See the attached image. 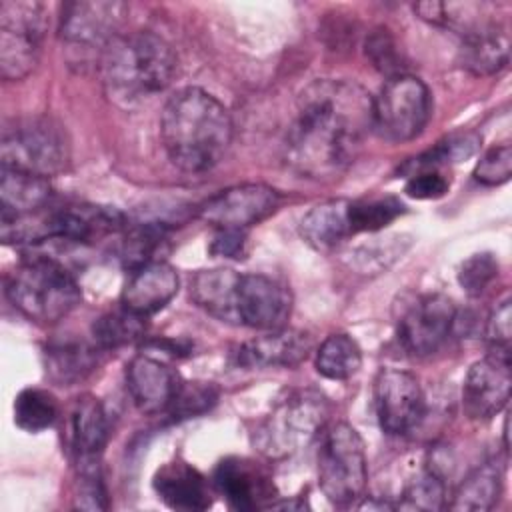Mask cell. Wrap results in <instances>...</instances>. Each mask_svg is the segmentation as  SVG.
I'll list each match as a JSON object with an SVG mask.
<instances>
[{"label": "cell", "instance_id": "6da1fadb", "mask_svg": "<svg viewBox=\"0 0 512 512\" xmlns=\"http://www.w3.org/2000/svg\"><path fill=\"white\" fill-rule=\"evenodd\" d=\"M372 132V96L352 80H314L296 104L284 140V160L300 176L342 174Z\"/></svg>", "mask_w": 512, "mask_h": 512}, {"label": "cell", "instance_id": "7a4b0ae2", "mask_svg": "<svg viewBox=\"0 0 512 512\" xmlns=\"http://www.w3.org/2000/svg\"><path fill=\"white\" fill-rule=\"evenodd\" d=\"M160 138L174 166L184 172H204L224 158L232 142V120L218 98L190 86L164 104Z\"/></svg>", "mask_w": 512, "mask_h": 512}, {"label": "cell", "instance_id": "3957f363", "mask_svg": "<svg viewBox=\"0 0 512 512\" xmlns=\"http://www.w3.org/2000/svg\"><path fill=\"white\" fill-rule=\"evenodd\" d=\"M176 68L172 46L144 30L114 38L98 62L106 96L122 108L160 94L172 82Z\"/></svg>", "mask_w": 512, "mask_h": 512}, {"label": "cell", "instance_id": "277c9868", "mask_svg": "<svg viewBox=\"0 0 512 512\" xmlns=\"http://www.w3.org/2000/svg\"><path fill=\"white\" fill-rule=\"evenodd\" d=\"M6 296L26 318L54 324L80 304V288L64 266L50 258H32L6 278Z\"/></svg>", "mask_w": 512, "mask_h": 512}, {"label": "cell", "instance_id": "5b68a950", "mask_svg": "<svg viewBox=\"0 0 512 512\" xmlns=\"http://www.w3.org/2000/svg\"><path fill=\"white\" fill-rule=\"evenodd\" d=\"M328 416L326 398L314 390H294L280 398L252 432V444L268 458H286L306 448Z\"/></svg>", "mask_w": 512, "mask_h": 512}, {"label": "cell", "instance_id": "8992f818", "mask_svg": "<svg viewBox=\"0 0 512 512\" xmlns=\"http://www.w3.org/2000/svg\"><path fill=\"white\" fill-rule=\"evenodd\" d=\"M368 482L364 440L346 422L332 424L318 450V484L336 506H350L362 498Z\"/></svg>", "mask_w": 512, "mask_h": 512}, {"label": "cell", "instance_id": "52a82bcc", "mask_svg": "<svg viewBox=\"0 0 512 512\" xmlns=\"http://www.w3.org/2000/svg\"><path fill=\"white\" fill-rule=\"evenodd\" d=\"M70 148L58 124L46 118H28L4 130L2 168H12L42 178L64 172Z\"/></svg>", "mask_w": 512, "mask_h": 512}, {"label": "cell", "instance_id": "ba28073f", "mask_svg": "<svg viewBox=\"0 0 512 512\" xmlns=\"http://www.w3.org/2000/svg\"><path fill=\"white\" fill-rule=\"evenodd\" d=\"M430 114V90L412 74L388 78L372 98V130L388 142L414 140L426 128Z\"/></svg>", "mask_w": 512, "mask_h": 512}, {"label": "cell", "instance_id": "9c48e42d", "mask_svg": "<svg viewBox=\"0 0 512 512\" xmlns=\"http://www.w3.org/2000/svg\"><path fill=\"white\" fill-rule=\"evenodd\" d=\"M124 2H66L60 14V40L72 64L98 62L104 50L120 36L126 16Z\"/></svg>", "mask_w": 512, "mask_h": 512}, {"label": "cell", "instance_id": "30bf717a", "mask_svg": "<svg viewBox=\"0 0 512 512\" xmlns=\"http://www.w3.org/2000/svg\"><path fill=\"white\" fill-rule=\"evenodd\" d=\"M46 26L42 2H0V74L4 80H22L36 68Z\"/></svg>", "mask_w": 512, "mask_h": 512}, {"label": "cell", "instance_id": "8fae6325", "mask_svg": "<svg viewBox=\"0 0 512 512\" xmlns=\"http://www.w3.org/2000/svg\"><path fill=\"white\" fill-rule=\"evenodd\" d=\"M280 200V192L268 184H236L202 202L198 216L216 230H246L268 218Z\"/></svg>", "mask_w": 512, "mask_h": 512}, {"label": "cell", "instance_id": "7c38bea8", "mask_svg": "<svg viewBox=\"0 0 512 512\" xmlns=\"http://www.w3.org/2000/svg\"><path fill=\"white\" fill-rule=\"evenodd\" d=\"M456 322V306L444 294L416 296L398 318V340L412 356L436 352L450 336Z\"/></svg>", "mask_w": 512, "mask_h": 512}, {"label": "cell", "instance_id": "4fadbf2b", "mask_svg": "<svg viewBox=\"0 0 512 512\" xmlns=\"http://www.w3.org/2000/svg\"><path fill=\"white\" fill-rule=\"evenodd\" d=\"M374 408L386 434L412 432L424 418V394L418 378L400 368H382L374 380Z\"/></svg>", "mask_w": 512, "mask_h": 512}, {"label": "cell", "instance_id": "5bb4252c", "mask_svg": "<svg viewBox=\"0 0 512 512\" xmlns=\"http://www.w3.org/2000/svg\"><path fill=\"white\" fill-rule=\"evenodd\" d=\"M510 354L490 352L470 366L462 386L464 412L474 420L496 416L510 400Z\"/></svg>", "mask_w": 512, "mask_h": 512}, {"label": "cell", "instance_id": "9a60e30c", "mask_svg": "<svg viewBox=\"0 0 512 512\" xmlns=\"http://www.w3.org/2000/svg\"><path fill=\"white\" fill-rule=\"evenodd\" d=\"M292 308L290 290L266 274H240L238 324L256 330L284 328Z\"/></svg>", "mask_w": 512, "mask_h": 512}, {"label": "cell", "instance_id": "2e32d148", "mask_svg": "<svg viewBox=\"0 0 512 512\" xmlns=\"http://www.w3.org/2000/svg\"><path fill=\"white\" fill-rule=\"evenodd\" d=\"M214 488L234 510H256L274 498L270 474L254 460L230 456L214 470Z\"/></svg>", "mask_w": 512, "mask_h": 512}, {"label": "cell", "instance_id": "e0dca14e", "mask_svg": "<svg viewBox=\"0 0 512 512\" xmlns=\"http://www.w3.org/2000/svg\"><path fill=\"white\" fill-rule=\"evenodd\" d=\"M180 384V376L174 368L148 354L134 356L126 368L128 394L144 414L168 410Z\"/></svg>", "mask_w": 512, "mask_h": 512}, {"label": "cell", "instance_id": "ac0fdd59", "mask_svg": "<svg viewBox=\"0 0 512 512\" xmlns=\"http://www.w3.org/2000/svg\"><path fill=\"white\" fill-rule=\"evenodd\" d=\"M310 350L312 340L306 332L278 328L244 342L236 350V362L246 368H292L306 360Z\"/></svg>", "mask_w": 512, "mask_h": 512}, {"label": "cell", "instance_id": "d6986e66", "mask_svg": "<svg viewBox=\"0 0 512 512\" xmlns=\"http://www.w3.org/2000/svg\"><path fill=\"white\" fill-rule=\"evenodd\" d=\"M178 284V272L170 264L162 260L142 264L130 272L122 290V308L144 318L152 316L176 296Z\"/></svg>", "mask_w": 512, "mask_h": 512}, {"label": "cell", "instance_id": "ffe728a7", "mask_svg": "<svg viewBox=\"0 0 512 512\" xmlns=\"http://www.w3.org/2000/svg\"><path fill=\"white\" fill-rule=\"evenodd\" d=\"M240 274L230 268L198 270L190 278V298L210 316L238 324Z\"/></svg>", "mask_w": 512, "mask_h": 512}, {"label": "cell", "instance_id": "44dd1931", "mask_svg": "<svg viewBox=\"0 0 512 512\" xmlns=\"http://www.w3.org/2000/svg\"><path fill=\"white\" fill-rule=\"evenodd\" d=\"M154 490L176 510H206L212 504L206 478L186 462L164 464L154 476Z\"/></svg>", "mask_w": 512, "mask_h": 512}, {"label": "cell", "instance_id": "7402d4cb", "mask_svg": "<svg viewBox=\"0 0 512 512\" xmlns=\"http://www.w3.org/2000/svg\"><path fill=\"white\" fill-rule=\"evenodd\" d=\"M510 40L506 30L498 24H486L466 36L458 48V62L464 70L476 76H490L508 64Z\"/></svg>", "mask_w": 512, "mask_h": 512}, {"label": "cell", "instance_id": "603a6c76", "mask_svg": "<svg viewBox=\"0 0 512 512\" xmlns=\"http://www.w3.org/2000/svg\"><path fill=\"white\" fill-rule=\"evenodd\" d=\"M350 200L334 198L308 210L300 222V234L314 250L330 252L342 240L352 236L348 220Z\"/></svg>", "mask_w": 512, "mask_h": 512}, {"label": "cell", "instance_id": "cb8c5ba5", "mask_svg": "<svg viewBox=\"0 0 512 512\" xmlns=\"http://www.w3.org/2000/svg\"><path fill=\"white\" fill-rule=\"evenodd\" d=\"M70 442L82 460H98L108 442V416L94 396H82L74 404L70 420Z\"/></svg>", "mask_w": 512, "mask_h": 512}, {"label": "cell", "instance_id": "d4e9b609", "mask_svg": "<svg viewBox=\"0 0 512 512\" xmlns=\"http://www.w3.org/2000/svg\"><path fill=\"white\" fill-rule=\"evenodd\" d=\"M52 198L48 178L2 168L0 180V206L2 216H22L46 208Z\"/></svg>", "mask_w": 512, "mask_h": 512}, {"label": "cell", "instance_id": "484cf974", "mask_svg": "<svg viewBox=\"0 0 512 512\" xmlns=\"http://www.w3.org/2000/svg\"><path fill=\"white\" fill-rule=\"evenodd\" d=\"M502 492V472L494 462H486L474 468L462 484L456 488L450 508L464 512L490 510Z\"/></svg>", "mask_w": 512, "mask_h": 512}, {"label": "cell", "instance_id": "4316f807", "mask_svg": "<svg viewBox=\"0 0 512 512\" xmlns=\"http://www.w3.org/2000/svg\"><path fill=\"white\" fill-rule=\"evenodd\" d=\"M316 370L328 380H348L360 370L362 352L348 334H330L316 350Z\"/></svg>", "mask_w": 512, "mask_h": 512}, {"label": "cell", "instance_id": "83f0119b", "mask_svg": "<svg viewBox=\"0 0 512 512\" xmlns=\"http://www.w3.org/2000/svg\"><path fill=\"white\" fill-rule=\"evenodd\" d=\"M46 370L58 382H74L94 366V350L84 342H56L46 350Z\"/></svg>", "mask_w": 512, "mask_h": 512}, {"label": "cell", "instance_id": "f1b7e54d", "mask_svg": "<svg viewBox=\"0 0 512 512\" xmlns=\"http://www.w3.org/2000/svg\"><path fill=\"white\" fill-rule=\"evenodd\" d=\"M58 418L56 398L42 388H24L14 398V422L26 432H42Z\"/></svg>", "mask_w": 512, "mask_h": 512}, {"label": "cell", "instance_id": "f546056e", "mask_svg": "<svg viewBox=\"0 0 512 512\" xmlns=\"http://www.w3.org/2000/svg\"><path fill=\"white\" fill-rule=\"evenodd\" d=\"M144 316H138L126 308L100 316L92 326V336L98 348L114 350L126 346L144 334Z\"/></svg>", "mask_w": 512, "mask_h": 512}, {"label": "cell", "instance_id": "4dcf8cb0", "mask_svg": "<svg viewBox=\"0 0 512 512\" xmlns=\"http://www.w3.org/2000/svg\"><path fill=\"white\" fill-rule=\"evenodd\" d=\"M400 214H404V204L394 196L354 200V202L350 200L348 204V220H350L352 234L382 230Z\"/></svg>", "mask_w": 512, "mask_h": 512}, {"label": "cell", "instance_id": "1f68e13d", "mask_svg": "<svg viewBox=\"0 0 512 512\" xmlns=\"http://www.w3.org/2000/svg\"><path fill=\"white\" fill-rule=\"evenodd\" d=\"M446 506V482L444 476L426 468L418 476H414L404 492L396 508L400 510H440Z\"/></svg>", "mask_w": 512, "mask_h": 512}, {"label": "cell", "instance_id": "d6a6232c", "mask_svg": "<svg viewBox=\"0 0 512 512\" xmlns=\"http://www.w3.org/2000/svg\"><path fill=\"white\" fill-rule=\"evenodd\" d=\"M216 400L218 390L210 382H182L168 410L178 418H190L210 410Z\"/></svg>", "mask_w": 512, "mask_h": 512}, {"label": "cell", "instance_id": "836d02e7", "mask_svg": "<svg viewBox=\"0 0 512 512\" xmlns=\"http://www.w3.org/2000/svg\"><path fill=\"white\" fill-rule=\"evenodd\" d=\"M74 506L84 510H104L108 506L98 460L78 462V488L74 496Z\"/></svg>", "mask_w": 512, "mask_h": 512}, {"label": "cell", "instance_id": "e575fe53", "mask_svg": "<svg viewBox=\"0 0 512 512\" xmlns=\"http://www.w3.org/2000/svg\"><path fill=\"white\" fill-rule=\"evenodd\" d=\"M498 276V260L490 252L472 254L458 270V282L468 296H480Z\"/></svg>", "mask_w": 512, "mask_h": 512}, {"label": "cell", "instance_id": "d590c367", "mask_svg": "<svg viewBox=\"0 0 512 512\" xmlns=\"http://www.w3.org/2000/svg\"><path fill=\"white\" fill-rule=\"evenodd\" d=\"M366 56L370 58L374 68L386 74L388 78L406 74L402 70V56L396 48V42L386 30H374L366 38Z\"/></svg>", "mask_w": 512, "mask_h": 512}, {"label": "cell", "instance_id": "8d00e7d4", "mask_svg": "<svg viewBox=\"0 0 512 512\" xmlns=\"http://www.w3.org/2000/svg\"><path fill=\"white\" fill-rule=\"evenodd\" d=\"M512 176V150L508 144L492 146L476 164L474 178L484 186H498Z\"/></svg>", "mask_w": 512, "mask_h": 512}, {"label": "cell", "instance_id": "74e56055", "mask_svg": "<svg viewBox=\"0 0 512 512\" xmlns=\"http://www.w3.org/2000/svg\"><path fill=\"white\" fill-rule=\"evenodd\" d=\"M450 180L440 170H418L408 176L404 192L416 200H434L448 192Z\"/></svg>", "mask_w": 512, "mask_h": 512}, {"label": "cell", "instance_id": "f35d334b", "mask_svg": "<svg viewBox=\"0 0 512 512\" xmlns=\"http://www.w3.org/2000/svg\"><path fill=\"white\" fill-rule=\"evenodd\" d=\"M510 320H512L510 298H504L494 308L486 324V338L490 342V350L496 354H510Z\"/></svg>", "mask_w": 512, "mask_h": 512}, {"label": "cell", "instance_id": "ab89813d", "mask_svg": "<svg viewBox=\"0 0 512 512\" xmlns=\"http://www.w3.org/2000/svg\"><path fill=\"white\" fill-rule=\"evenodd\" d=\"M246 246V230H216L210 252L224 258H242Z\"/></svg>", "mask_w": 512, "mask_h": 512}]
</instances>
